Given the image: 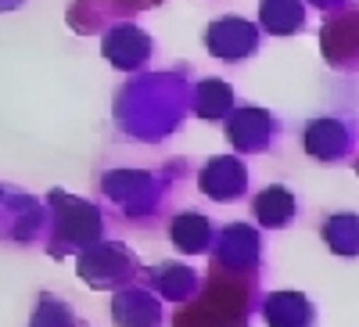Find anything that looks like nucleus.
Masks as SVG:
<instances>
[{"instance_id": "obj_7", "label": "nucleus", "mask_w": 359, "mask_h": 327, "mask_svg": "<svg viewBox=\"0 0 359 327\" xmlns=\"http://www.w3.org/2000/svg\"><path fill=\"white\" fill-rule=\"evenodd\" d=\"M241 33H248V25L245 22H237V18H223V22H212L208 25V51H212L216 58H245L252 51V40Z\"/></svg>"}, {"instance_id": "obj_2", "label": "nucleus", "mask_w": 359, "mask_h": 327, "mask_svg": "<svg viewBox=\"0 0 359 327\" xmlns=\"http://www.w3.org/2000/svg\"><path fill=\"white\" fill-rule=\"evenodd\" d=\"M79 277L90 284V288H126L130 281H137L140 274V262L137 255L118 245V241H94L90 248L79 252V262H76Z\"/></svg>"}, {"instance_id": "obj_11", "label": "nucleus", "mask_w": 359, "mask_h": 327, "mask_svg": "<svg viewBox=\"0 0 359 327\" xmlns=\"http://www.w3.org/2000/svg\"><path fill=\"white\" fill-rule=\"evenodd\" d=\"M43 302H47V309H50L54 327H57V323H62V316L69 313V309H65V302H62V299H54V295H43ZM33 327H36V323H33ZM65 327H86V323H76V320L69 316V320H65Z\"/></svg>"}, {"instance_id": "obj_10", "label": "nucleus", "mask_w": 359, "mask_h": 327, "mask_svg": "<svg viewBox=\"0 0 359 327\" xmlns=\"http://www.w3.org/2000/svg\"><path fill=\"white\" fill-rule=\"evenodd\" d=\"M151 277H155V284H162L165 295H180L184 288L194 284V270H187V266H155Z\"/></svg>"}, {"instance_id": "obj_8", "label": "nucleus", "mask_w": 359, "mask_h": 327, "mask_svg": "<svg viewBox=\"0 0 359 327\" xmlns=\"http://www.w3.org/2000/svg\"><path fill=\"white\" fill-rule=\"evenodd\" d=\"M230 105H233V94L226 91L223 83L208 79V83H201L194 91V115H201V119H223Z\"/></svg>"}, {"instance_id": "obj_3", "label": "nucleus", "mask_w": 359, "mask_h": 327, "mask_svg": "<svg viewBox=\"0 0 359 327\" xmlns=\"http://www.w3.org/2000/svg\"><path fill=\"white\" fill-rule=\"evenodd\" d=\"M101 54L108 58L115 69L133 72V69H140L147 58H151V36L140 33L137 25H115V29H108V33H104Z\"/></svg>"}, {"instance_id": "obj_4", "label": "nucleus", "mask_w": 359, "mask_h": 327, "mask_svg": "<svg viewBox=\"0 0 359 327\" xmlns=\"http://www.w3.org/2000/svg\"><path fill=\"white\" fill-rule=\"evenodd\" d=\"M111 320H115L118 327H158V323H162V306L155 302L151 291L126 288V291L115 295Z\"/></svg>"}, {"instance_id": "obj_1", "label": "nucleus", "mask_w": 359, "mask_h": 327, "mask_svg": "<svg viewBox=\"0 0 359 327\" xmlns=\"http://www.w3.org/2000/svg\"><path fill=\"white\" fill-rule=\"evenodd\" d=\"M47 201L54 205V237H50V255H69L72 248H90L101 241V213L97 205L83 198H72L65 191H50Z\"/></svg>"}, {"instance_id": "obj_6", "label": "nucleus", "mask_w": 359, "mask_h": 327, "mask_svg": "<svg viewBox=\"0 0 359 327\" xmlns=\"http://www.w3.org/2000/svg\"><path fill=\"white\" fill-rule=\"evenodd\" d=\"M201 191L212 198V201H230L245 191V169L230 162V159H216L201 173Z\"/></svg>"}, {"instance_id": "obj_9", "label": "nucleus", "mask_w": 359, "mask_h": 327, "mask_svg": "<svg viewBox=\"0 0 359 327\" xmlns=\"http://www.w3.org/2000/svg\"><path fill=\"white\" fill-rule=\"evenodd\" d=\"M252 213H255L266 227H280V223L291 220V198H287L280 187H269V191H262V194L255 198Z\"/></svg>"}, {"instance_id": "obj_5", "label": "nucleus", "mask_w": 359, "mask_h": 327, "mask_svg": "<svg viewBox=\"0 0 359 327\" xmlns=\"http://www.w3.org/2000/svg\"><path fill=\"white\" fill-rule=\"evenodd\" d=\"M169 241L184 255H201V252H208V245H212V227H208V220L201 213L187 209L169 223Z\"/></svg>"}]
</instances>
